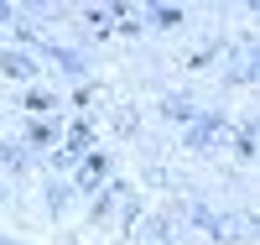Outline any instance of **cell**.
I'll return each mask as SVG.
<instances>
[{
    "instance_id": "1",
    "label": "cell",
    "mask_w": 260,
    "mask_h": 245,
    "mask_svg": "<svg viewBox=\"0 0 260 245\" xmlns=\"http://www.w3.org/2000/svg\"><path fill=\"white\" fill-rule=\"evenodd\" d=\"M104 172H110V157H89V162L78 167V183H83V188H94Z\"/></svg>"
},
{
    "instance_id": "2",
    "label": "cell",
    "mask_w": 260,
    "mask_h": 245,
    "mask_svg": "<svg viewBox=\"0 0 260 245\" xmlns=\"http://www.w3.org/2000/svg\"><path fill=\"white\" fill-rule=\"evenodd\" d=\"M0 68H6L11 78H31V73H37V68H31V63L21 58V52H6V58H0Z\"/></svg>"
},
{
    "instance_id": "3",
    "label": "cell",
    "mask_w": 260,
    "mask_h": 245,
    "mask_svg": "<svg viewBox=\"0 0 260 245\" xmlns=\"http://www.w3.org/2000/svg\"><path fill=\"white\" fill-rule=\"evenodd\" d=\"M26 110H52V94H47V89H37V94H26Z\"/></svg>"
}]
</instances>
